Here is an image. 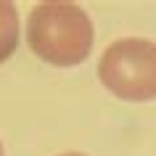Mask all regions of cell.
Wrapping results in <instances>:
<instances>
[{"label":"cell","instance_id":"obj_3","mask_svg":"<svg viewBox=\"0 0 156 156\" xmlns=\"http://www.w3.org/2000/svg\"><path fill=\"white\" fill-rule=\"evenodd\" d=\"M19 42V13L13 3L0 0V64L8 61Z\"/></svg>","mask_w":156,"mask_h":156},{"label":"cell","instance_id":"obj_5","mask_svg":"<svg viewBox=\"0 0 156 156\" xmlns=\"http://www.w3.org/2000/svg\"><path fill=\"white\" fill-rule=\"evenodd\" d=\"M0 156H5V151H3V143H0Z\"/></svg>","mask_w":156,"mask_h":156},{"label":"cell","instance_id":"obj_4","mask_svg":"<svg viewBox=\"0 0 156 156\" xmlns=\"http://www.w3.org/2000/svg\"><path fill=\"white\" fill-rule=\"evenodd\" d=\"M58 156H85V154H77V151H69V154H58Z\"/></svg>","mask_w":156,"mask_h":156},{"label":"cell","instance_id":"obj_1","mask_svg":"<svg viewBox=\"0 0 156 156\" xmlns=\"http://www.w3.org/2000/svg\"><path fill=\"white\" fill-rule=\"evenodd\" d=\"M93 21L74 3H40L29 13L27 42L53 66H77L90 56Z\"/></svg>","mask_w":156,"mask_h":156},{"label":"cell","instance_id":"obj_2","mask_svg":"<svg viewBox=\"0 0 156 156\" xmlns=\"http://www.w3.org/2000/svg\"><path fill=\"white\" fill-rule=\"evenodd\" d=\"M98 77L108 93L122 101L156 98V42L124 37L111 42L98 61Z\"/></svg>","mask_w":156,"mask_h":156}]
</instances>
